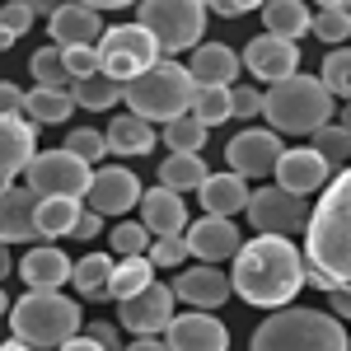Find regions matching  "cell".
Masks as SVG:
<instances>
[{
	"label": "cell",
	"mask_w": 351,
	"mask_h": 351,
	"mask_svg": "<svg viewBox=\"0 0 351 351\" xmlns=\"http://www.w3.org/2000/svg\"><path fill=\"white\" fill-rule=\"evenodd\" d=\"M304 286L314 281L319 291H332L351 281V164L328 178V188L319 192V206L309 211L304 225Z\"/></svg>",
	"instance_id": "1"
},
{
	"label": "cell",
	"mask_w": 351,
	"mask_h": 351,
	"mask_svg": "<svg viewBox=\"0 0 351 351\" xmlns=\"http://www.w3.org/2000/svg\"><path fill=\"white\" fill-rule=\"evenodd\" d=\"M230 291L253 309H291V300L304 291V258L291 239L258 234L234 253Z\"/></svg>",
	"instance_id": "2"
},
{
	"label": "cell",
	"mask_w": 351,
	"mask_h": 351,
	"mask_svg": "<svg viewBox=\"0 0 351 351\" xmlns=\"http://www.w3.org/2000/svg\"><path fill=\"white\" fill-rule=\"evenodd\" d=\"M80 304L61 291H28L10 304V332L28 351H61L71 337H80Z\"/></svg>",
	"instance_id": "3"
},
{
	"label": "cell",
	"mask_w": 351,
	"mask_h": 351,
	"mask_svg": "<svg viewBox=\"0 0 351 351\" xmlns=\"http://www.w3.org/2000/svg\"><path fill=\"white\" fill-rule=\"evenodd\" d=\"M248 351H351L347 328L324 309H276L267 324L248 337Z\"/></svg>",
	"instance_id": "4"
},
{
	"label": "cell",
	"mask_w": 351,
	"mask_h": 351,
	"mask_svg": "<svg viewBox=\"0 0 351 351\" xmlns=\"http://www.w3.org/2000/svg\"><path fill=\"white\" fill-rule=\"evenodd\" d=\"M192 99H197V84H192L188 66L178 61H155L145 75H136L132 84H122V104H132V117L141 122H178L192 112Z\"/></svg>",
	"instance_id": "5"
},
{
	"label": "cell",
	"mask_w": 351,
	"mask_h": 351,
	"mask_svg": "<svg viewBox=\"0 0 351 351\" xmlns=\"http://www.w3.org/2000/svg\"><path fill=\"white\" fill-rule=\"evenodd\" d=\"M263 117L276 136H314L332 122V94L319 84V75H291L263 94Z\"/></svg>",
	"instance_id": "6"
},
{
	"label": "cell",
	"mask_w": 351,
	"mask_h": 351,
	"mask_svg": "<svg viewBox=\"0 0 351 351\" xmlns=\"http://www.w3.org/2000/svg\"><path fill=\"white\" fill-rule=\"evenodd\" d=\"M136 24L155 38L160 56L169 52H197L202 47V33H206V5L197 0H145L141 5V19Z\"/></svg>",
	"instance_id": "7"
},
{
	"label": "cell",
	"mask_w": 351,
	"mask_h": 351,
	"mask_svg": "<svg viewBox=\"0 0 351 351\" xmlns=\"http://www.w3.org/2000/svg\"><path fill=\"white\" fill-rule=\"evenodd\" d=\"M155 61H164L155 38L145 33L141 24H117V28H104L99 38V75H108L117 84H132L136 75H145Z\"/></svg>",
	"instance_id": "8"
},
{
	"label": "cell",
	"mask_w": 351,
	"mask_h": 351,
	"mask_svg": "<svg viewBox=\"0 0 351 351\" xmlns=\"http://www.w3.org/2000/svg\"><path fill=\"white\" fill-rule=\"evenodd\" d=\"M24 173H28V192L38 202H47V197L80 202L84 192H89V178H94V169L80 164L75 155H66V150H38Z\"/></svg>",
	"instance_id": "9"
},
{
	"label": "cell",
	"mask_w": 351,
	"mask_h": 351,
	"mask_svg": "<svg viewBox=\"0 0 351 351\" xmlns=\"http://www.w3.org/2000/svg\"><path fill=\"white\" fill-rule=\"evenodd\" d=\"M248 220H253V230L258 234H276V239H286V234H295V230H304L309 225V211H304V197H295V192L286 188H258L248 192Z\"/></svg>",
	"instance_id": "10"
},
{
	"label": "cell",
	"mask_w": 351,
	"mask_h": 351,
	"mask_svg": "<svg viewBox=\"0 0 351 351\" xmlns=\"http://www.w3.org/2000/svg\"><path fill=\"white\" fill-rule=\"evenodd\" d=\"M286 155V145H281V136L271 132H258V127H248V132H239L230 145H225V164H230V173H239L243 183L248 178H267V173H276V160Z\"/></svg>",
	"instance_id": "11"
},
{
	"label": "cell",
	"mask_w": 351,
	"mask_h": 351,
	"mask_svg": "<svg viewBox=\"0 0 351 351\" xmlns=\"http://www.w3.org/2000/svg\"><path fill=\"white\" fill-rule=\"evenodd\" d=\"M173 291L169 286H145L141 295L122 300L117 304V328H127V332H136V337H155V332H164V328L173 324Z\"/></svg>",
	"instance_id": "12"
},
{
	"label": "cell",
	"mask_w": 351,
	"mask_h": 351,
	"mask_svg": "<svg viewBox=\"0 0 351 351\" xmlns=\"http://www.w3.org/2000/svg\"><path fill=\"white\" fill-rule=\"evenodd\" d=\"M84 197H89V211L99 216H127L132 206H141V178L122 164H108V169H94Z\"/></svg>",
	"instance_id": "13"
},
{
	"label": "cell",
	"mask_w": 351,
	"mask_h": 351,
	"mask_svg": "<svg viewBox=\"0 0 351 351\" xmlns=\"http://www.w3.org/2000/svg\"><path fill=\"white\" fill-rule=\"evenodd\" d=\"M239 66L253 71L258 80L281 84V80H291V75H300V47L295 43L271 38V33H263V38H253V43L239 52Z\"/></svg>",
	"instance_id": "14"
},
{
	"label": "cell",
	"mask_w": 351,
	"mask_h": 351,
	"mask_svg": "<svg viewBox=\"0 0 351 351\" xmlns=\"http://www.w3.org/2000/svg\"><path fill=\"white\" fill-rule=\"evenodd\" d=\"M164 337H169V351H230V328L211 314H202V309L173 314Z\"/></svg>",
	"instance_id": "15"
},
{
	"label": "cell",
	"mask_w": 351,
	"mask_h": 351,
	"mask_svg": "<svg viewBox=\"0 0 351 351\" xmlns=\"http://www.w3.org/2000/svg\"><path fill=\"white\" fill-rule=\"evenodd\" d=\"M183 243H188L192 258H202L206 267H216V263H234V253L243 248L239 230H234V220H220V216H202L188 225V234H183Z\"/></svg>",
	"instance_id": "16"
},
{
	"label": "cell",
	"mask_w": 351,
	"mask_h": 351,
	"mask_svg": "<svg viewBox=\"0 0 351 351\" xmlns=\"http://www.w3.org/2000/svg\"><path fill=\"white\" fill-rule=\"evenodd\" d=\"M47 33H52V47L71 52V47H99L104 38V19L94 5H56L52 19H47Z\"/></svg>",
	"instance_id": "17"
},
{
	"label": "cell",
	"mask_w": 351,
	"mask_h": 351,
	"mask_svg": "<svg viewBox=\"0 0 351 351\" xmlns=\"http://www.w3.org/2000/svg\"><path fill=\"white\" fill-rule=\"evenodd\" d=\"M169 291H173V300H183L188 309H202V314H211L216 304H225V295H234L230 291V276L220 267H206V263L202 267H183L173 276Z\"/></svg>",
	"instance_id": "18"
},
{
	"label": "cell",
	"mask_w": 351,
	"mask_h": 351,
	"mask_svg": "<svg viewBox=\"0 0 351 351\" xmlns=\"http://www.w3.org/2000/svg\"><path fill=\"white\" fill-rule=\"evenodd\" d=\"M38 155V127L24 117H0V192L14 188V173H24Z\"/></svg>",
	"instance_id": "19"
},
{
	"label": "cell",
	"mask_w": 351,
	"mask_h": 351,
	"mask_svg": "<svg viewBox=\"0 0 351 351\" xmlns=\"http://www.w3.org/2000/svg\"><path fill=\"white\" fill-rule=\"evenodd\" d=\"M328 178H332V169H328L309 145H295V150H286L281 160H276V188L295 192V197H309V192H324Z\"/></svg>",
	"instance_id": "20"
},
{
	"label": "cell",
	"mask_w": 351,
	"mask_h": 351,
	"mask_svg": "<svg viewBox=\"0 0 351 351\" xmlns=\"http://www.w3.org/2000/svg\"><path fill=\"white\" fill-rule=\"evenodd\" d=\"M141 225H145L155 239H183V230H188V206H183V197L169 192V188L141 192Z\"/></svg>",
	"instance_id": "21"
},
{
	"label": "cell",
	"mask_w": 351,
	"mask_h": 351,
	"mask_svg": "<svg viewBox=\"0 0 351 351\" xmlns=\"http://www.w3.org/2000/svg\"><path fill=\"white\" fill-rule=\"evenodd\" d=\"M38 239V197L28 188H5L0 192V243H28Z\"/></svg>",
	"instance_id": "22"
},
{
	"label": "cell",
	"mask_w": 351,
	"mask_h": 351,
	"mask_svg": "<svg viewBox=\"0 0 351 351\" xmlns=\"http://www.w3.org/2000/svg\"><path fill=\"white\" fill-rule=\"evenodd\" d=\"M71 271H75V263L56 243H38L33 253H24V263H19V276H24L28 291H61L71 281Z\"/></svg>",
	"instance_id": "23"
},
{
	"label": "cell",
	"mask_w": 351,
	"mask_h": 351,
	"mask_svg": "<svg viewBox=\"0 0 351 351\" xmlns=\"http://www.w3.org/2000/svg\"><path fill=\"white\" fill-rule=\"evenodd\" d=\"M234 71H239V52H230L225 43H202L188 61V75L197 89H230Z\"/></svg>",
	"instance_id": "24"
},
{
	"label": "cell",
	"mask_w": 351,
	"mask_h": 351,
	"mask_svg": "<svg viewBox=\"0 0 351 351\" xmlns=\"http://www.w3.org/2000/svg\"><path fill=\"white\" fill-rule=\"evenodd\" d=\"M197 197H202V206H206V216H220V220H230V216H239L243 206H248V183H243L239 173H211L202 188H197Z\"/></svg>",
	"instance_id": "25"
},
{
	"label": "cell",
	"mask_w": 351,
	"mask_h": 351,
	"mask_svg": "<svg viewBox=\"0 0 351 351\" xmlns=\"http://www.w3.org/2000/svg\"><path fill=\"white\" fill-rule=\"evenodd\" d=\"M75 112V99L66 94V89H28L24 94V122L28 127H56V122H66Z\"/></svg>",
	"instance_id": "26"
},
{
	"label": "cell",
	"mask_w": 351,
	"mask_h": 351,
	"mask_svg": "<svg viewBox=\"0 0 351 351\" xmlns=\"http://www.w3.org/2000/svg\"><path fill=\"white\" fill-rule=\"evenodd\" d=\"M309 19H314V10L300 5V0H271V5H263V24H267V33L281 38V43L304 38V33H309Z\"/></svg>",
	"instance_id": "27"
},
{
	"label": "cell",
	"mask_w": 351,
	"mask_h": 351,
	"mask_svg": "<svg viewBox=\"0 0 351 351\" xmlns=\"http://www.w3.org/2000/svg\"><path fill=\"white\" fill-rule=\"evenodd\" d=\"M112 155H150V145H155V127L150 122H141L132 112H117L112 117V127L104 132Z\"/></svg>",
	"instance_id": "28"
},
{
	"label": "cell",
	"mask_w": 351,
	"mask_h": 351,
	"mask_svg": "<svg viewBox=\"0 0 351 351\" xmlns=\"http://www.w3.org/2000/svg\"><path fill=\"white\" fill-rule=\"evenodd\" d=\"M211 178V169H206V160L202 155H169V160L160 164V188L169 192H197L202 183Z\"/></svg>",
	"instance_id": "29"
},
{
	"label": "cell",
	"mask_w": 351,
	"mask_h": 351,
	"mask_svg": "<svg viewBox=\"0 0 351 351\" xmlns=\"http://www.w3.org/2000/svg\"><path fill=\"white\" fill-rule=\"evenodd\" d=\"M112 263L108 253H84L80 263H75V271H71V281H75V291H80L84 300H112L108 295V281H112Z\"/></svg>",
	"instance_id": "30"
},
{
	"label": "cell",
	"mask_w": 351,
	"mask_h": 351,
	"mask_svg": "<svg viewBox=\"0 0 351 351\" xmlns=\"http://www.w3.org/2000/svg\"><path fill=\"white\" fill-rule=\"evenodd\" d=\"M145 286H155V267H150V258H127V263H117V267H112L108 295L122 304V300L141 295Z\"/></svg>",
	"instance_id": "31"
},
{
	"label": "cell",
	"mask_w": 351,
	"mask_h": 351,
	"mask_svg": "<svg viewBox=\"0 0 351 351\" xmlns=\"http://www.w3.org/2000/svg\"><path fill=\"white\" fill-rule=\"evenodd\" d=\"M80 211H84L80 202H66V197H47V202H38V234H43V239H61V234H71Z\"/></svg>",
	"instance_id": "32"
},
{
	"label": "cell",
	"mask_w": 351,
	"mask_h": 351,
	"mask_svg": "<svg viewBox=\"0 0 351 351\" xmlns=\"http://www.w3.org/2000/svg\"><path fill=\"white\" fill-rule=\"evenodd\" d=\"M309 33H314V38H324L328 47H342V43L351 38V14H347V5L324 0V5L314 10V19H309Z\"/></svg>",
	"instance_id": "33"
},
{
	"label": "cell",
	"mask_w": 351,
	"mask_h": 351,
	"mask_svg": "<svg viewBox=\"0 0 351 351\" xmlns=\"http://www.w3.org/2000/svg\"><path fill=\"white\" fill-rule=\"evenodd\" d=\"M28 71H33V84L38 89H66L71 94V75H66L61 47H38V52L28 56Z\"/></svg>",
	"instance_id": "34"
},
{
	"label": "cell",
	"mask_w": 351,
	"mask_h": 351,
	"mask_svg": "<svg viewBox=\"0 0 351 351\" xmlns=\"http://www.w3.org/2000/svg\"><path fill=\"white\" fill-rule=\"evenodd\" d=\"M71 99H75L80 108H89V112H104V108H112V104L122 99V84L108 80V75H89V80L71 84Z\"/></svg>",
	"instance_id": "35"
},
{
	"label": "cell",
	"mask_w": 351,
	"mask_h": 351,
	"mask_svg": "<svg viewBox=\"0 0 351 351\" xmlns=\"http://www.w3.org/2000/svg\"><path fill=\"white\" fill-rule=\"evenodd\" d=\"M309 150H314L328 169H347V164H351V136L342 132L337 122H328V127L314 132V145H309Z\"/></svg>",
	"instance_id": "36"
},
{
	"label": "cell",
	"mask_w": 351,
	"mask_h": 351,
	"mask_svg": "<svg viewBox=\"0 0 351 351\" xmlns=\"http://www.w3.org/2000/svg\"><path fill=\"white\" fill-rule=\"evenodd\" d=\"M319 84H324L332 99H351V47H332V52L324 56Z\"/></svg>",
	"instance_id": "37"
},
{
	"label": "cell",
	"mask_w": 351,
	"mask_h": 351,
	"mask_svg": "<svg viewBox=\"0 0 351 351\" xmlns=\"http://www.w3.org/2000/svg\"><path fill=\"white\" fill-rule=\"evenodd\" d=\"M192 117H197L202 127H220V122H230V117H234V99H230V89H197V99H192Z\"/></svg>",
	"instance_id": "38"
},
{
	"label": "cell",
	"mask_w": 351,
	"mask_h": 351,
	"mask_svg": "<svg viewBox=\"0 0 351 351\" xmlns=\"http://www.w3.org/2000/svg\"><path fill=\"white\" fill-rule=\"evenodd\" d=\"M164 145H169L173 155H202V145H206V127L188 112V117H178V122L164 127Z\"/></svg>",
	"instance_id": "39"
},
{
	"label": "cell",
	"mask_w": 351,
	"mask_h": 351,
	"mask_svg": "<svg viewBox=\"0 0 351 351\" xmlns=\"http://www.w3.org/2000/svg\"><path fill=\"white\" fill-rule=\"evenodd\" d=\"M112 253H117V263H127V258H145V253H150V230H145L141 220H122V225H112Z\"/></svg>",
	"instance_id": "40"
},
{
	"label": "cell",
	"mask_w": 351,
	"mask_h": 351,
	"mask_svg": "<svg viewBox=\"0 0 351 351\" xmlns=\"http://www.w3.org/2000/svg\"><path fill=\"white\" fill-rule=\"evenodd\" d=\"M66 155H75L80 164H99L104 155H108V141H104V132H94V127H75V132L66 136V145H61Z\"/></svg>",
	"instance_id": "41"
},
{
	"label": "cell",
	"mask_w": 351,
	"mask_h": 351,
	"mask_svg": "<svg viewBox=\"0 0 351 351\" xmlns=\"http://www.w3.org/2000/svg\"><path fill=\"white\" fill-rule=\"evenodd\" d=\"M66 61V75L71 84L75 80H89V75H99V47H71V52H61Z\"/></svg>",
	"instance_id": "42"
},
{
	"label": "cell",
	"mask_w": 351,
	"mask_h": 351,
	"mask_svg": "<svg viewBox=\"0 0 351 351\" xmlns=\"http://www.w3.org/2000/svg\"><path fill=\"white\" fill-rule=\"evenodd\" d=\"M33 19H38V14H33V5H28V0H14V5H0V28H5V33H14V38H24Z\"/></svg>",
	"instance_id": "43"
},
{
	"label": "cell",
	"mask_w": 351,
	"mask_h": 351,
	"mask_svg": "<svg viewBox=\"0 0 351 351\" xmlns=\"http://www.w3.org/2000/svg\"><path fill=\"white\" fill-rule=\"evenodd\" d=\"M183 253H188V243H183V239H155L145 258H150V267H178Z\"/></svg>",
	"instance_id": "44"
},
{
	"label": "cell",
	"mask_w": 351,
	"mask_h": 351,
	"mask_svg": "<svg viewBox=\"0 0 351 351\" xmlns=\"http://www.w3.org/2000/svg\"><path fill=\"white\" fill-rule=\"evenodd\" d=\"M230 99H234V117H258L263 112V94L258 89H230Z\"/></svg>",
	"instance_id": "45"
},
{
	"label": "cell",
	"mask_w": 351,
	"mask_h": 351,
	"mask_svg": "<svg viewBox=\"0 0 351 351\" xmlns=\"http://www.w3.org/2000/svg\"><path fill=\"white\" fill-rule=\"evenodd\" d=\"M19 112H24V89L0 80V117H19Z\"/></svg>",
	"instance_id": "46"
},
{
	"label": "cell",
	"mask_w": 351,
	"mask_h": 351,
	"mask_svg": "<svg viewBox=\"0 0 351 351\" xmlns=\"http://www.w3.org/2000/svg\"><path fill=\"white\" fill-rule=\"evenodd\" d=\"M99 230H104V216H99V211H89V206H84L80 216H75V230H71V234H75V239H99Z\"/></svg>",
	"instance_id": "47"
},
{
	"label": "cell",
	"mask_w": 351,
	"mask_h": 351,
	"mask_svg": "<svg viewBox=\"0 0 351 351\" xmlns=\"http://www.w3.org/2000/svg\"><path fill=\"white\" fill-rule=\"evenodd\" d=\"M117 332H122V328H112V324H89L84 337H89V342H99L104 351H122V337H117Z\"/></svg>",
	"instance_id": "48"
},
{
	"label": "cell",
	"mask_w": 351,
	"mask_h": 351,
	"mask_svg": "<svg viewBox=\"0 0 351 351\" xmlns=\"http://www.w3.org/2000/svg\"><path fill=\"white\" fill-rule=\"evenodd\" d=\"M328 300H332V319H351V281L332 286V291H328Z\"/></svg>",
	"instance_id": "49"
},
{
	"label": "cell",
	"mask_w": 351,
	"mask_h": 351,
	"mask_svg": "<svg viewBox=\"0 0 351 351\" xmlns=\"http://www.w3.org/2000/svg\"><path fill=\"white\" fill-rule=\"evenodd\" d=\"M248 10H253L248 0H216V5H206V14H225V19H239Z\"/></svg>",
	"instance_id": "50"
},
{
	"label": "cell",
	"mask_w": 351,
	"mask_h": 351,
	"mask_svg": "<svg viewBox=\"0 0 351 351\" xmlns=\"http://www.w3.org/2000/svg\"><path fill=\"white\" fill-rule=\"evenodd\" d=\"M122 351H169V342H155V337H136L132 347H122Z\"/></svg>",
	"instance_id": "51"
},
{
	"label": "cell",
	"mask_w": 351,
	"mask_h": 351,
	"mask_svg": "<svg viewBox=\"0 0 351 351\" xmlns=\"http://www.w3.org/2000/svg\"><path fill=\"white\" fill-rule=\"evenodd\" d=\"M61 351H104V347H99V342H89V337L80 332V337H71V342H66Z\"/></svg>",
	"instance_id": "52"
},
{
	"label": "cell",
	"mask_w": 351,
	"mask_h": 351,
	"mask_svg": "<svg viewBox=\"0 0 351 351\" xmlns=\"http://www.w3.org/2000/svg\"><path fill=\"white\" fill-rule=\"evenodd\" d=\"M5 276H10V248L0 243V286H5Z\"/></svg>",
	"instance_id": "53"
},
{
	"label": "cell",
	"mask_w": 351,
	"mask_h": 351,
	"mask_svg": "<svg viewBox=\"0 0 351 351\" xmlns=\"http://www.w3.org/2000/svg\"><path fill=\"white\" fill-rule=\"evenodd\" d=\"M14 43H19V38H14V33H5V28H0V52H10V47H14Z\"/></svg>",
	"instance_id": "54"
},
{
	"label": "cell",
	"mask_w": 351,
	"mask_h": 351,
	"mask_svg": "<svg viewBox=\"0 0 351 351\" xmlns=\"http://www.w3.org/2000/svg\"><path fill=\"white\" fill-rule=\"evenodd\" d=\"M0 351H28L24 342H14V337H10V342H0Z\"/></svg>",
	"instance_id": "55"
},
{
	"label": "cell",
	"mask_w": 351,
	"mask_h": 351,
	"mask_svg": "<svg viewBox=\"0 0 351 351\" xmlns=\"http://www.w3.org/2000/svg\"><path fill=\"white\" fill-rule=\"evenodd\" d=\"M337 127H342V132L351 136V104H347V112H342V122H337Z\"/></svg>",
	"instance_id": "56"
},
{
	"label": "cell",
	"mask_w": 351,
	"mask_h": 351,
	"mask_svg": "<svg viewBox=\"0 0 351 351\" xmlns=\"http://www.w3.org/2000/svg\"><path fill=\"white\" fill-rule=\"evenodd\" d=\"M5 309H10V295H5V291H0V314H5Z\"/></svg>",
	"instance_id": "57"
},
{
	"label": "cell",
	"mask_w": 351,
	"mask_h": 351,
	"mask_svg": "<svg viewBox=\"0 0 351 351\" xmlns=\"http://www.w3.org/2000/svg\"><path fill=\"white\" fill-rule=\"evenodd\" d=\"M347 14H351V0H347Z\"/></svg>",
	"instance_id": "58"
}]
</instances>
